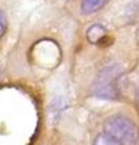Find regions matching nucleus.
<instances>
[{
  "instance_id": "obj_1",
  "label": "nucleus",
  "mask_w": 139,
  "mask_h": 145,
  "mask_svg": "<svg viewBox=\"0 0 139 145\" xmlns=\"http://www.w3.org/2000/svg\"><path fill=\"white\" fill-rule=\"evenodd\" d=\"M104 132L122 145H138L139 129L131 118L123 114H113L105 120Z\"/></svg>"
},
{
  "instance_id": "obj_2",
  "label": "nucleus",
  "mask_w": 139,
  "mask_h": 145,
  "mask_svg": "<svg viewBox=\"0 0 139 145\" xmlns=\"http://www.w3.org/2000/svg\"><path fill=\"white\" fill-rule=\"evenodd\" d=\"M122 69L118 65H108L100 70L93 85V94L103 99H116L120 95Z\"/></svg>"
},
{
  "instance_id": "obj_3",
  "label": "nucleus",
  "mask_w": 139,
  "mask_h": 145,
  "mask_svg": "<svg viewBox=\"0 0 139 145\" xmlns=\"http://www.w3.org/2000/svg\"><path fill=\"white\" fill-rule=\"evenodd\" d=\"M87 38L92 44H99V46H105L107 44L105 42H108L109 39L105 27L101 24H93L87 31Z\"/></svg>"
},
{
  "instance_id": "obj_4",
  "label": "nucleus",
  "mask_w": 139,
  "mask_h": 145,
  "mask_svg": "<svg viewBox=\"0 0 139 145\" xmlns=\"http://www.w3.org/2000/svg\"><path fill=\"white\" fill-rule=\"evenodd\" d=\"M108 3V0H81V12L84 15H91L101 10Z\"/></svg>"
},
{
  "instance_id": "obj_5",
  "label": "nucleus",
  "mask_w": 139,
  "mask_h": 145,
  "mask_svg": "<svg viewBox=\"0 0 139 145\" xmlns=\"http://www.w3.org/2000/svg\"><path fill=\"white\" fill-rule=\"evenodd\" d=\"M92 145H122V144L118 142L115 138H112L109 135H107L105 132H103V133L96 136V138H95Z\"/></svg>"
},
{
  "instance_id": "obj_6",
  "label": "nucleus",
  "mask_w": 139,
  "mask_h": 145,
  "mask_svg": "<svg viewBox=\"0 0 139 145\" xmlns=\"http://www.w3.org/2000/svg\"><path fill=\"white\" fill-rule=\"evenodd\" d=\"M5 28H7V19H5L4 12L0 10V38L5 32Z\"/></svg>"
},
{
  "instance_id": "obj_7",
  "label": "nucleus",
  "mask_w": 139,
  "mask_h": 145,
  "mask_svg": "<svg viewBox=\"0 0 139 145\" xmlns=\"http://www.w3.org/2000/svg\"><path fill=\"white\" fill-rule=\"evenodd\" d=\"M136 40H138V43H139V30H138V32H136Z\"/></svg>"
},
{
  "instance_id": "obj_8",
  "label": "nucleus",
  "mask_w": 139,
  "mask_h": 145,
  "mask_svg": "<svg viewBox=\"0 0 139 145\" xmlns=\"http://www.w3.org/2000/svg\"><path fill=\"white\" fill-rule=\"evenodd\" d=\"M138 101H139V91H138Z\"/></svg>"
}]
</instances>
